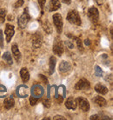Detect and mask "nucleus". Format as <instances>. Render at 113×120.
Instances as JSON below:
<instances>
[{"instance_id": "obj_1", "label": "nucleus", "mask_w": 113, "mask_h": 120, "mask_svg": "<svg viewBox=\"0 0 113 120\" xmlns=\"http://www.w3.org/2000/svg\"><path fill=\"white\" fill-rule=\"evenodd\" d=\"M66 18L71 24H76V25H81V18L79 17L78 12L77 11H75V10H72L71 11H69Z\"/></svg>"}, {"instance_id": "obj_2", "label": "nucleus", "mask_w": 113, "mask_h": 120, "mask_svg": "<svg viewBox=\"0 0 113 120\" xmlns=\"http://www.w3.org/2000/svg\"><path fill=\"white\" fill-rule=\"evenodd\" d=\"M30 17L29 15V13H28V9L26 8V10H24V13H23L20 16V18H18V27L20 28V29L25 28V26L28 24V22L30 21Z\"/></svg>"}, {"instance_id": "obj_3", "label": "nucleus", "mask_w": 113, "mask_h": 120, "mask_svg": "<svg viewBox=\"0 0 113 120\" xmlns=\"http://www.w3.org/2000/svg\"><path fill=\"white\" fill-rule=\"evenodd\" d=\"M53 19V24L55 25V27L56 29V31L58 34H61L63 30V18L62 16L60 15L59 13H56L54 14L52 17Z\"/></svg>"}, {"instance_id": "obj_4", "label": "nucleus", "mask_w": 113, "mask_h": 120, "mask_svg": "<svg viewBox=\"0 0 113 120\" xmlns=\"http://www.w3.org/2000/svg\"><path fill=\"white\" fill-rule=\"evenodd\" d=\"M88 18H90V20L92 22L93 24H97L99 19V12H98V9L95 7H91L88 10Z\"/></svg>"}, {"instance_id": "obj_5", "label": "nucleus", "mask_w": 113, "mask_h": 120, "mask_svg": "<svg viewBox=\"0 0 113 120\" xmlns=\"http://www.w3.org/2000/svg\"><path fill=\"white\" fill-rule=\"evenodd\" d=\"M90 87V84L88 80H86L85 78H81L79 81L77 82L76 85H75V89L77 90H88Z\"/></svg>"}, {"instance_id": "obj_6", "label": "nucleus", "mask_w": 113, "mask_h": 120, "mask_svg": "<svg viewBox=\"0 0 113 120\" xmlns=\"http://www.w3.org/2000/svg\"><path fill=\"white\" fill-rule=\"evenodd\" d=\"M52 51L57 56H59V57L62 56V54L64 53V45H63L61 40H58V39L56 38V40L55 41V44L53 45Z\"/></svg>"}, {"instance_id": "obj_7", "label": "nucleus", "mask_w": 113, "mask_h": 120, "mask_svg": "<svg viewBox=\"0 0 113 120\" xmlns=\"http://www.w3.org/2000/svg\"><path fill=\"white\" fill-rule=\"evenodd\" d=\"M77 103L79 105V108L80 110H82L83 111H88L90 110V104L88 102V100L84 98L79 97L77 99Z\"/></svg>"}, {"instance_id": "obj_8", "label": "nucleus", "mask_w": 113, "mask_h": 120, "mask_svg": "<svg viewBox=\"0 0 113 120\" xmlns=\"http://www.w3.org/2000/svg\"><path fill=\"white\" fill-rule=\"evenodd\" d=\"M43 43V37L39 32H36L32 36V45L35 48L40 47Z\"/></svg>"}, {"instance_id": "obj_9", "label": "nucleus", "mask_w": 113, "mask_h": 120, "mask_svg": "<svg viewBox=\"0 0 113 120\" xmlns=\"http://www.w3.org/2000/svg\"><path fill=\"white\" fill-rule=\"evenodd\" d=\"M14 26L11 24H7L5 27V36H6V41L7 43H10L12 37L14 35Z\"/></svg>"}, {"instance_id": "obj_10", "label": "nucleus", "mask_w": 113, "mask_h": 120, "mask_svg": "<svg viewBox=\"0 0 113 120\" xmlns=\"http://www.w3.org/2000/svg\"><path fill=\"white\" fill-rule=\"evenodd\" d=\"M72 70V64L69 63V62H66V61H63L62 63H60L59 64V72L62 73V74H66L68 72L71 71Z\"/></svg>"}, {"instance_id": "obj_11", "label": "nucleus", "mask_w": 113, "mask_h": 120, "mask_svg": "<svg viewBox=\"0 0 113 120\" xmlns=\"http://www.w3.org/2000/svg\"><path fill=\"white\" fill-rule=\"evenodd\" d=\"M44 94V89L40 85H34L31 89V95L35 98H41Z\"/></svg>"}, {"instance_id": "obj_12", "label": "nucleus", "mask_w": 113, "mask_h": 120, "mask_svg": "<svg viewBox=\"0 0 113 120\" xmlns=\"http://www.w3.org/2000/svg\"><path fill=\"white\" fill-rule=\"evenodd\" d=\"M77 99H75L74 98L72 97H70L67 98L65 102V106L67 109H70V110H75L77 108Z\"/></svg>"}, {"instance_id": "obj_13", "label": "nucleus", "mask_w": 113, "mask_h": 120, "mask_svg": "<svg viewBox=\"0 0 113 120\" xmlns=\"http://www.w3.org/2000/svg\"><path fill=\"white\" fill-rule=\"evenodd\" d=\"M49 11H55L56 10H58L61 7L59 0H50L49 3Z\"/></svg>"}, {"instance_id": "obj_14", "label": "nucleus", "mask_w": 113, "mask_h": 120, "mask_svg": "<svg viewBox=\"0 0 113 120\" xmlns=\"http://www.w3.org/2000/svg\"><path fill=\"white\" fill-rule=\"evenodd\" d=\"M15 105V101H14V99L12 97H8V98H6L4 99V108L6 110H10V109H11L13 106Z\"/></svg>"}, {"instance_id": "obj_15", "label": "nucleus", "mask_w": 113, "mask_h": 120, "mask_svg": "<svg viewBox=\"0 0 113 120\" xmlns=\"http://www.w3.org/2000/svg\"><path fill=\"white\" fill-rule=\"evenodd\" d=\"M20 76H21V79L24 83H26L28 82L29 78H30V74H29V71L26 68H22L20 71Z\"/></svg>"}, {"instance_id": "obj_16", "label": "nucleus", "mask_w": 113, "mask_h": 120, "mask_svg": "<svg viewBox=\"0 0 113 120\" xmlns=\"http://www.w3.org/2000/svg\"><path fill=\"white\" fill-rule=\"evenodd\" d=\"M27 87L26 85H20L18 88V95L20 98H26L28 96V92H27Z\"/></svg>"}, {"instance_id": "obj_17", "label": "nucleus", "mask_w": 113, "mask_h": 120, "mask_svg": "<svg viewBox=\"0 0 113 120\" xmlns=\"http://www.w3.org/2000/svg\"><path fill=\"white\" fill-rule=\"evenodd\" d=\"M95 90L97 92L100 93V94H102V95H105V94H107V92H108V88L106 87V86L103 85L102 84H96Z\"/></svg>"}, {"instance_id": "obj_18", "label": "nucleus", "mask_w": 113, "mask_h": 120, "mask_svg": "<svg viewBox=\"0 0 113 120\" xmlns=\"http://www.w3.org/2000/svg\"><path fill=\"white\" fill-rule=\"evenodd\" d=\"M12 53L14 55V57H15V59L17 60V62L19 63V61L21 59V53L19 50L18 48V45H12Z\"/></svg>"}, {"instance_id": "obj_19", "label": "nucleus", "mask_w": 113, "mask_h": 120, "mask_svg": "<svg viewBox=\"0 0 113 120\" xmlns=\"http://www.w3.org/2000/svg\"><path fill=\"white\" fill-rule=\"evenodd\" d=\"M94 102H95L98 106H100V107H104V106H105L106 104H107L106 100H105V99L101 96L96 97L95 98H94Z\"/></svg>"}, {"instance_id": "obj_20", "label": "nucleus", "mask_w": 113, "mask_h": 120, "mask_svg": "<svg viewBox=\"0 0 113 120\" xmlns=\"http://www.w3.org/2000/svg\"><path fill=\"white\" fill-rule=\"evenodd\" d=\"M56 59L55 57H51L50 58V75L52 74L54 72V70H55V66H56Z\"/></svg>"}, {"instance_id": "obj_21", "label": "nucleus", "mask_w": 113, "mask_h": 120, "mask_svg": "<svg viewBox=\"0 0 113 120\" xmlns=\"http://www.w3.org/2000/svg\"><path fill=\"white\" fill-rule=\"evenodd\" d=\"M3 59L5 61L6 63L8 64H12V58H11V53L10 52H8V51H6V52H4L3 55Z\"/></svg>"}, {"instance_id": "obj_22", "label": "nucleus", "mask_w": 113, "mask_h": 120, "mask_svg": "<svg viewBox=\"0 0 113 120\" xmlns=\"http://www.w3.org/2000/svg\"><path fill=\"white\" fill-rule=\"evenodd\" d=\"M43 28H44V30L46 33L48 34H50L51 32V24H49V22L48 21H45L44 24H43Z\"/></svg>"}, {"instance_id": "obj_23", "label": "nucleus", "mask_w": 113, "mask_h": 120, "mask_svg": "<svg viewBox=\"0 0 113 120\" xmlns=\"http://www.w3.org/2000/svg\"><path fill=\"white\" fill-rule=\"evenodd\" d=\"M6 16V11L4 9H0V24H3L4 22Z\"/></svg>"}, {"instance_id": "obj_24", "label": "nucleus", "mask_w": 113, "mask_h": 120, "mask_svg": "<svg viewBox=\"0 0 113 120\" xmlns=\"http://www.w3.org/2000/svg\"><path fill=\"white\" fill-rule=\"evenodd\" d=\"M72 38L73 39H75V40H77V47H78V49L80 50V51H83V45H82V41H81L80 38H77V37H72Z\"/></svg>"}, {"instance_id": "obj_25", "label": "nucleus", "mask_w": 113, "mask_h": 120, "mask_svg": "<svg viewBox=\"0 0 113 120\" xmlns=\"http://www.w3.org/2000/svg\"><path fill=\"white\" fill-rule=\"evenodd\" d=\"M6 88L4 86V85H1L0 84V98H4V97L5 96L6 94Z\"/></svg>"}, {"instance_id": "obj_26", "label": "nucleus", "mask_w": 113, "mask_h": 120, "mask_svg": "<svg viewBox=\"0 0 113 120\" xmlns=\"http://www.w3.org/2000/svg\"><path fill=\"white\" fill-rule=\"evenodd\" d=\"M95 74H96V76H98V77H102V75H103L102 70L100 69V67L98 65L95 67Z\"/></svg>"}, {"instance_id": "obj_27", "label": "nucleus", "mask_w": 113, "mask_h": 120, "mask_svg": "<svg viewBox=\"0 0 113 120\" xmlns=\"http://www.w3.org/2000/svg\"><path fill=\"white\" fill-rule=\"evenodd\" d=\"M24 4V0H18L15 4H14V8H19Z\"/></svg>"}, {"instance_id": "obj_28", "label": "nucleus", "mask_w": 113, "mask_h": 120, "mask_svg": "<svg viewBox=\"0 0 113 120\" xmlns=\"http://www.w3.org/2000/svg\"><path fill=\"white\" fill-rule=\"evenodd\" d=\"M38 101V98H35V97H30V103L31 105H35Z\"/></svg>"}, {"instance_id": "obj_29", "label": "nucleus", "mask_w": 113, "mask_h": 120, "mask_svg": "<svg viewBox=\"0 0 113 120\" xmlns=\"http://www.w3.org/2000/svg\"><path fill=\"white\" fill-rule=\"evenodd\" d=\"M43 104H44V105H45V107H47V108L51 107V102H50V100L48 98L44 99V100H43Z\"/></svg>"}, {"instance_id": "obj_30", "label": "nucleus", "mask_w": 113, "mask_h": 120, "mask_svg": "<svg viewBox=\"0 0 113 120\" xmlns=\"http://www.w3.org/2000/svg\"><path fill=\"white\" fill-rule=\"evenodd\" d=\"M39 78H41L42 82H43V83H44L45 84H48V79L46 78V77H45V76H44V75H42V74H40V75H39Z\"/></svg>"}, {"instance_id": "obj_31", "label": "nucleus", "mask_w": 113, "mask_h": 120, "mask_svg": "<svg viewBox=\"0 0 113 120\" xmlns=\"http://www.w3.org/2000/svg\"><path fill=\"white\" fill-rule=\"evenodd\" d=\"M4 45V38H3V31L0 30V47H3Z\"/></svg>"}, {"instance_id": "obj_32", "label": "nucleus", "mask_w": 113, "mask_h": 120, "mask_svg": "<svg viewBox=\"0 0 113 120\" xmlns=\"http://www.w3.org/2000/svg\"><path fill=\"white\" fill-rule=\"evenodd\" d=\"M45 1H46V0H38V4H39V6H40V8H41L42 10L44 9Z\"/></svg>"}, {"instance_id": "obj_33", "label": "nucleus", "mask_w": 113, "mask_h": 120, "mask_svg": "<svg viewBox=\"0 0 113 120\" xmlns=\"http://www.w3.org/2000/svg\"><path fill=\"white\" fill-rule=\"evenodd\" d=\"M54 120H57V119H61V120H65V117H64L63 116H59V115H56L53 117Z\"/></svg>"}, {"instance_id": "obj_34", "label": "nucleus", "mask_w": 113, "mask_h": 120, "mask_svg": "<svg viewBox=\"0 0 113 120\" xmlns=\"http://www.w3.org/2000/svg\"><path fill=\"white\" fill-rule=\"evenodd\" d=\"M90 120H93V119H98V115H92L91 117H90Z\"/></svg>"}, {"instance_id": "obj_35", "label": "nucleus", "mask_w": 113, "mask_h": 120, "mask_svg": "<svg viewBox=\"0 0 113 120\" xmlns=\"http://www.w3.org/2000/svg\"><path fill=\"white\" fill-rule=\"evenodd\" d=\"M63 3L64 4H71V0H61Z\"/></svg>"}, {"instance_id": "obj_36", "label": "nucleus", "mask_w": 113, "mask_h": 120, "mask_svg": "<svg viewBox=\"0 0 113 120\" xmlns=\"http://www.w3.org/2000/svg\"><path fill=\"white\" fill-rule=\"evenodd\" d=\"M65 44L67 45H69V47H70V48H72V47H73V45H72V44H71V43H70V41H67Z\"/></svg>"}, {"instance_id": "obj_37", "label": "nucleus", "mask_w": 113, "mask_h": 120, "mask_svg": "<svg viewBox=\"0 0 113 120\" xmlns=\"http://www.w3.org/2000/svg\"><path fill=\"white\" fill-rule=\"evenodd\" d=\"M95 1L97 2V4H99V5L103 4V0H95Z\"/></svg>"}, {"instance_id": "obj_38", "label": "nucleus", "mask_w": 113, "mask_h": 120, "mask_svg": "<svg viewBox=\"0 0 113 120\" xmlns=\"http://www.w3.org/2000/svg\"><path fill=\"white\" fill-rule=\"evenodd\" d=\"M84 43H85V45H90V42L89 39H86V40L84 41Z\"/></svg>"}]
</instances>
